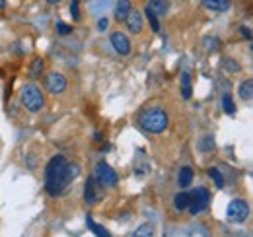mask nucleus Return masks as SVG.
I'll return each instance as SVG.
<instances>
[{
    "label": "nucleus",
    "instance_id": "nucleus-1",
    "mask_svg": "<svg viewBox=\"0 0 253 237\" xmlns=\"http://www.w3.org/2000/svg\"><path fill=\"white\" fill-rule=\"evenodd\" d=\"M80 167L76 163H68L64 156H55L45 167V189L51 197H59L66 189V185L74 177H78Z\"/></svg>",
    "mask_w": 253,
    "mask_h": 237
},
{
    "label": "nucleus",
    "instance_id": "nucleus-2",
    "mask_svg": "<svg viewBox=\"0 0 253 237\" xmlns=\"http://www.w3.org/2000/svg\"><path fill=\"white\" fill-rule=\"evenodd\" d=\"M138 122H140V126H142L146 132L158 134V132H164L166 126H168V115H166L164 109L154 107V109L144 111V113L140 115V118H138Z\"/></svg>",
    "mask_w": 253,
    "mask_h": 237
},
{
    "label": "nucleus",
    "instance_id": "nucleus-3",
    "mask_svg": "<svg viewBox=\"0 0 253 237\" xmlns=\"http://www.w3.org/2000/svg\"><path fill=\"white\" fill-rule=\"evenodd\" d=\"M22 105L30 111V113H39L45 105V99H43V93L41 89L37 88L35 84H26L22 88Z\"/></svg>",
    "mask_w": 253,
    "mask_h": 237
},
{
    "label": "nucleus",
    "instance_id": "nucleus-4",
    "mask_svg": "<svg viewBox=\"0 0 253 237\" xmlns=\"http://www.w3.org/2000/svg\"><path fill=\"white\" fill-rule=\"evenodd\" d=\"M211 204V193L207 187H197L193 193L189 195V212L193 216L201 214L203 210H207Z\"/></svg>",
    "mask_w": 253,
    "mask_h": 237
},
{
    "label": "nucleus",
    "instance_id": "nucleus-5",
    "mask_svg": "<svg viewBox=\"0 0 253 237\" xmlns=\"http://www.w3.org/2000/svg\"><path fill=\"white\" fill-rule=\"evenodd\" d=\"M250 216V206L246 200H232L226 208V220L232 224H242Z\"/></svg>",
    "mask_w": 253,
    "mask_h": 237
},
{
    "label": "nucleus",
    "instance_id": "nucleus-6",
    "mask_svg": "<svg viewBox=\"0 0 253 237\" xmlns=\"http://www.w3.org/2000/svg\"><path fill=\"white\" fill-rule=\"evenodd\" d=\"M95 181L101 185V187H115L117 185V181H119V175H117V171L109 165V163H105V161H99L97 163V167H95Z\"/></svg>",
    "mask_w": 253,
    "mask_h": 237
},
{
    "label": "nucleus",
    "instance_id": "nucleus-7",
    "mask_svg": "<svg viewBox=\"0 0 253 237\" xmlns=\"http://www.w3.org/2000/svg\"><path fill=\"white\" fill-rule=\"evenodd\" d=\"M45 88L49 93L53 95H59L66 89V78H64L61 72H51L47 78H45Z\"/></svg>",
    "mask_w": 253,
    "mask_h": 237
},
{
    "label": "nucleus",
    "instance_id": "nucleus-8",
    "mask_svg": "<svg viewBox=\"0 0 253 237\" xmlns=\"http://www.w3.org/2000/svg\"><path fill=\"white\" fill-rule=\"evenodd\" d=\"M111 45H113V49L119 55H128L130 53V41H128V37H126L125 33H121V31L111 33Z\"/></svg>",
    "mask_w": 253,
    "mask_h": 237
},
{
    "label": "nucleus",
    "instance_id": "nucleus-9",
    "mask_svg": "<svg viewBox=\"0 0 253 237\" xmlns=\"http://www.w3.org/2000/svg\"><path fill=\"white\" fill-rule=\"evenodd\" d=\"M99 187V183L95 181V179H88V183H86V187H84V200L92 206L95 204L99 198H101V191L97 189Z\"/></svg>",
    "mask_w": 253,
    "mask_h": 237
},
{
    "label": "nucleus",
    "instance_id": "nucleus-10",
    "mask_svg": "<svg viewBox=\"0 0 253 237\" xmlns=\"http://www.w3.org/2000/svg\"><path fill=\"white\" fill-rule=\"evenodd\" d=\"M126 30L130 31V33H134V35H138L140 31H142V16H140V12H136V10H130L128 12V16H126Z\"/></svg>",
    "mask_w": 253,
    "mask_h": 237
},
{
    "label": "nucleus",
    "instance_id": "nucleus-11",
    "mask_svg": "<svg viewBox=\"0 0 253 237\" xmlns=\"http://www.w3.org/2000/svg\"><path fill=\"white\" fill-rule=\"evenodd\" d=\"M168 8H169V4H168L166 0H150V2L146 4V12L154 14L156 18L166 16V14H168Z\"/></svg>",
    "mask_w": 253,
    "mask_h": 237
},
{
    "label": "nucleus",
    "instance_id": "nucleus-12",
    "mask_svg": "<svg viewBox=\"0 0 253 237\" xmlns=\"http://www.w3.org/2000/svg\"><path fill=\"white\" fill-rule=\"evenodd\" d=\"M207 10L212 12H228L232 8V0H201Z\"/></svg>",
    "mask_w": 253,
    "mask_h": 237
},
{
    "label": "nucleus",
    "instance_id": "nucleus-13",
    "mask_svg": "<svg viewBox=\"0 0 253 237\" xmlns=\"http://www.w3.org/2000/svg\"><path fill=\"white\" fill-rule=\"evenodd\" d=\"M130 0H119L117 6H115V20L117 22H125L128 12H130Z\"/></svg>",
    "mask_w": 253,
    "mask_h": 237
},
{
    "label": "nucleus",
    "instance_id": "nucleus-14",
    "mask_svg": "<svg viewBox=\"0 0 253 237\" xmlns=\"http://www.w3.org/2000/svg\"><path fill=\"white\" fill-rule=\"evenodd\" d=\"M238 93H240V97L244 99V101H252L253 99V82L252 80H246V82H242L240 84V88H238Z\"/></svg>",
    "mask_w": 253,
    "mask_h": 237
},
{
    "label": "nucleus",
    "instance_id": "nucleus-15",
    "mask_svg": "<svg viewBox=\"0 0 253 237\" xmlns=\"http://www.w3.org/2000/svg\"><path fill=\"white\" fill-rule=\"evenodd\" d=\"M173 206H175V210L177 212H185L187 210V206H189V195L187 193H177L175 195V198H173Z\"/></svg>",
    "mask_w": 253,
    "mask_h": 237
},
{
    "label": "nucleus",
    "instance_id": "nucleus-16",
    "mask_svg": "<svg viewBox=\"0 0 253 237\" xmlns=\"http://www.w3.org/2000/svg\"><path fill=\"white\" fill-rule=\"evenodd\" d=\"M191 181H193V169H191V167H181V171H179V175H177L179 187H181V189L189 187Z\"/></svg>",
    "mask_w": 253,
    "mask_h": 237
},
{
    "label": "nucleus",
    "instance_id": "nucleus-17",
    "mask_svg": "<svg viewBox=\"0 0 253 237\" xmlns=\"http://www.w3.org/2000/svg\"><path fill=\"white\" fill-rule=\"evenodd\" d=\"M86 224H88V228H90V230L94 232L95 236H99V237H109V232H107V230H105L103 226L95 224L94 218H92V216H88V218H86Z\"/></svg>",
    "mask_w": 253,
    "mask_h": 237
},
{
    "label": "nucleus",
    "instance_id": "nucleus-18",
    "mask_svg": "<svg viewBox=\"0 0 253 237\" xmlns=\"http://www.w3.org/2000/svg\"><path fill=\"white\" fill-rule=\"evenodd\" d=\"M43 70H45V62H43V59H35L32 62V66H30V76H32V78H41Z\"/></svg>",
    "mask_w": 253,
    "mask_h": 237
},
{
    "label": "nucleus",
    "instance_id": "nucleus-19",
    "mask_svg": "<svg viewBox=\"0 0 253 237\" xmlns=\"http://www.w3.org/2000/svg\"><path fill=\"white\" fill-rule=\"evenodd\" d=\"M181 91H183V99H191L193 89H191V76L187 72L181 74Z\"/></svg>",
    "mask_w": 253,
    "mask_h": 237
},
{
    "label": "nucleus",
    "instance_id": "nucleus-20",
    "mask_svg": "<svg viewBox=\"0 0 253 237\" xmlns=\"http://www.w3.org/2000/svg\"><path fill=\"white\" fill-rule=\"evenodd\" d=\"M134 236H136V237H150V236H154V228H152V224H142L138 230H134Z\"/></svg>",
    "mask_w": 253,
    "mask_h": 237
},
{
    "label": "nucleus",
    "instance_id": "nucleus-21",
    "mask_svg": "<svg viewBox=\"0 0 253 237\" xmlns=\"http://www.w3.org/2000/svg\"><path fill=\"white\" fill-rule=\"evenodd\" d=\"M222 109H224V113H228V115H234L236 107H234V101H232L230 93H226V95L222 97Z\"/></svg>",
    "mask_w": 253,
    "mask_h": 237
},
{
    "label": "nucleus",
    "instance_id": "nucleus-22",
    "mask_svg": "<svg viewBox=\"0 0 253 237\" xmlns=\"http://www.w3.org/2000/svg\"><path fill=\"white\" fill-rule=\"evenodd\" d=\"M201 150L203 152H212L214 150V138L211 134H207L203 140H201Z\"/></svg>",
    "mask_w": 253,
    "mask_h": 237
},
{
    "label": "nucleus",
    "instance_id": "nucleus-23",
    "mask_svg": "<svg viewBox=\"0 0 253 237\" xmlns=\"http://www.w3.org/2000/svg\"><path fill=\"white\" fill-rule=\"evenodd\" d=\"M70 16H72L74 22L80 20V0H72L70 2Z\"/></svg>",
    "mask_w": 253,
    "mask_h": 237
},
{
    "label": "nucleus",
    "instance_id": "nucleus-24",
    "mask_svg": "<svg viewBox=\"0 0 253 237\" xmlns=\"http://www.w3.org/2000/svg\"><path fill=\"white\" fill-rule=\"evenodd\" d=\"M209 175L212 177L214 185H216L218 189H222V187H224V177H222V173L218 171V169H216V167H214V169H211V171H209Z\"/></svg>",
    "mask_w": 253,
    "mask_h": 237
},
{
    "label": "nucleus",
    "instance_id": "nucleus-25",
    "mask_svg": "<svg viewBox=\"0 0 253 237\" xmlns=\"http://www.w3.org/2000/svg\"><path fill=\"white\" fill-rule=\"evenodd\" d=\"M57 33H59V35H68V33H72V26H68V24H64V22H59V24H57Z\"/></svg>",
    "mask_w": 253,
    "mask_h": 237
},
{
    "label": "nucleus",
    "instance_id": "nucleus-26",
    "mask_svg": "<svg viewBox=\"0 0 253 237\" xmlns=\"http://www.w3.org/2000/svg\"><path fill=\"white\" fill-rule=\"evenodd\" d=\"M146 18H148V22H150V28H152V31H160L158 18H156L154 14H150V12H146Z\"/></svg>",
    "mask_w": 253,
    "mask_h": 237
},
{
    "label": "nucleus",
    "instance_id": "nucleus-27",
    "mask_svg": "<svg viewBox=\"0 0 253 237\" xmlns=\"http://www.w3.org/2000/svg\"><path fill=\"white\" fill-rule=\"evenodd\" d=\"M209 43H207V47H209V51H216L220 45H218V39H207Z\"/></svg>",
    "mask_w": 253,
    "mask_h": 237
},
{
    "label": "nucleus",
    "instance_id": "nucleus-28",
    "mask_svg": "<svg viewBox=\"0 0 253 237\" xmlns=\"http://www.w3.org/2000/svg\"><path fill=\"white\" fill-rule=\"evenodd\" d=\"M191 228H193V230L187 232L189 236H209V232H207V230H195V226H191Z\"/></svg>",
    "mask_w": 253,
    "mask_h": 237
},
{
    "label": "nucleus",
    "instance_id": "nucleus-29",
    "mask_svg": "<svg viewBox=\"0 0 253 237\" xmlns=\"http://www.w3.org/2000/svg\"><path fill=\"white\" fill-rule=\"evenodd\" d=\"M97 30H99V31L107 30V18H101V20L97 22Z\"/></svg>",
    "mask_w": 253,
    "mask_h": 237
},
{
    "label": "nucleus",
    "instance_id": "nucleus-30",
    "mask_svg": "<svg viewBox=\"0 0 253 237\" xmlns=\"http://www.w3.org/2000/svg\"><path fill=\"white\" fill-rule=\"evenodd\" d=\"M242 35H244V37H246V39H252V30H250V28H248V26H242Z\"/></svg>",
    "mask_w": 253,
    "mask_h": 237
},
{
    "label": "nucleus",
    "instance_id": "nucleus-31",
    "mask_svg": "<svg viewBox=\"0 0 253 237\" xmlns=\"http://www.w3.org/2000/svg\"><path fill=\"white\" fill-rule=\"evenodd\" d=\"M94 140H95V142H101V140H103V136H101V132H95Z\"/></svg>",
    "mask_w": 253,
    "mask_h": 237
},
{
    "label": "nucleus",
    "instance_id": "nucleus-32",
    "mask_svg": "<svg viewBox=\"0 0 253 237\" xmlns=\"http://www.w3.org/2000/svg\"><path fill=\"white\" fill-rule=\"evenodd\" d=\"M6 8V0H0V10H4Z\"/></svg>",
    "mask_w": 253,
    "mask_h": 237
},
{
    "label": "nucleus",
    "instance_id": "nucleus-33",
    "mask_svg": "<svg viewBox=\"0 0 253 237\" xmlns=\"http://www.w3.org/2000/svg\"><path fill=\"white\" fill-rule=\"evenodd\" d=\"M49 4H59V2H63V0H47Z\"/></svg>",
    "mask_w": 253,
    "mask_h": 237
}]
</instances>
